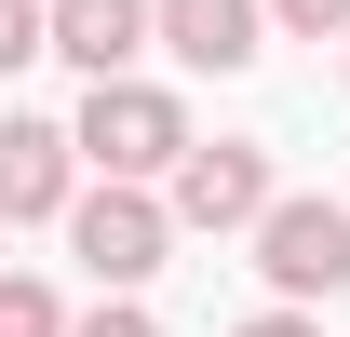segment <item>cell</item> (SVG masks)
<instances>
[{
	"label": "cell",
	"instance_id": "7c38bea8",
	"mask_svg": "<svg viewBox=\"0 0 350 337\" xmlns=\"http://www.w3.org/2000/svg\"><path fill=\"white\" fill-rule=\"evenodd\" d=\"M229 337H323V324H310L297 297H283V310H256V324H229Z\"/></svg>",
	"mask_w": 350,
	"mask_h": 337
},
{
	"label": "cell",
	"instance_id": "4fadbf2b",
	"mask_svg": "<svg viewBox=\"0 0 350 337\" xmlns=\"http://www.w3.org/2000/svg\"><path fill=\"white\" fill-rule=\"evenodd\" d=\"M337 41H350V27H337Z\"/></svg>",
	"mask_w": 350,
	"mask_h": 337
},
{
	"label": "cell",
	"instance_id": "52a82bcc",
	"mask_svg": "<svg viewBox=\"0 0 350 337\" xmlns=\"http://www.w3.org/2000/svg\"><path fill=\"white\" fill-rule=\"evenodd\" d=\"M54 54H68L81 82L135 68V54H148V0H54Z\"/></svg>",
	"mask_w": 350,
	"mask_h": 337
},
{
	"label": "cell",
	"instance_id": "ba28073f",
	"mask_svg": "<svg viewBox=\"0 0 350 337\" xmlns=\"http://www.w3.org/2000/svg\"><path fill=\"white\" fill-rule=\"evenodd\" d=\"M0 337H68V297L41 270H0Z\"/></svg>",
	"mask_w": 350,
	"mask_h": 337
},
{
	"label": "cell",
	"instance_id": "6da1fadb",
	"mask_svg": "<svg viewBox=\"0 0 350 337\" xmlns=\"http://www.w3.org/2000/svg\"><path fill=\"white\" fill-rule=\"evenodd\" d=\"M81 175H148V189H162L175 175V149H189V108H175L162 82H135V68H108V82L81 95Z\"/></svg>",
	"mask_w": 350,
	"mask_h": 337
},
{
	"label": "cell",
	"instance_id": "277c9868",
	"mask_svg": "<svg viewBox=\"0 0 350 337\" xmlns=\"http://www.w3.org/2000/svg\"><path fill=\"white\" fill-rule=\"evenodd\" d=\"M162 203H175V229H256V203H269V149L256 135H216V149H202V135H189V149H175V175H162Z\"/></svg>",
	"mask_w": 350,
	"mask_h": 337
},
{
	"label": "cell",
	"instance_id": "5b68a950",
	"mask_svg": "<svg viewBox=\"0 0 350 337\" xmlns=\"http://www.w3.org/2000/svg\"><path fill=\"white\" fill-rule=\"evenodd\" d=\"M68 189H81V135L41 122V108H0V229L68 216Z\"/></svg>",
	"mask_w": 350,
	"mask_h": 337
},
{
	"label": "cell",
	"instance_id": "8fae6325",
	"mask_svg": "<svg viewBox=\"0 0 350 337\" xmlns=\"http://www.w3.org/2000/svg\"><path fill=\"white\" fill-rule=\"evenodd\" d=\"M269 27H297V41H337V27H350V0H269Z\"/></svg>",
	"mask_w": 350,
	"mask_h": 337
},
{
	"label": "cell",
	"instance_id": "8992f818",
	"mask_svg": "<svg viewBox=\"0 0 350 337\" xmlns=\"http://www.w3.org/2000/svg\"><path fill=\"white\" fill-rule=\"evenodd\" d=\"M148 41H162L175 68L229 82V68H256V54H269V0H148Z\"/></svg>",
	"mask_w": 350,
	"mask_h": 337
},
{
	"label": "cell",
	"instance_id": "9c48e42d",
	"mask_svg": "<svg viewBox=\"0 0 350 337\" xmlns=\"http://www.w3.org/2000/svg\"><path fill=\"white\" fill-rule=\"evenodd\" d=\"M27 54H54V0H0V68H27Z\"/></svg>",
	"mask_w": 350,
	"mask_h": 337
},
{
	"label": "cell",
	"instance_id": "3957f363",
	"mask_svg": "<svg viewBox=\"0 0 350 337\" xmlns=\"http://www.w3.org/2000/svg\"><path fill=\"white\" fill-rule=\"evenodd\" d=\"M243 243H256L269 297H297V310H323V297L350 284V203H323V189H269Z\"/></svg>",
	"mask_w": 350,
	"mask_h": 337
},
{
	"label": "cell",
	"instance_id": "30bf717a",
	"mask_svg": "<svg viewBox=\"0 0 350 337\" xmlns=\"http://www.w3.org/2000/svg\"><path fill=\"white\" fill-rule=\"evenodd\" d=\"M68 337H162V324H148V297H122V284H108V297H94Z\"/></svg>",
	"mask_w": 350,
	"mask_h": 337
},
{
	"label": "cell",
	"instance_id": "7a4b0ae2",
	"mask_svg": "<svg viewBox=\"0 0 350 337\" xmlns=\"http://www.w3.org/2000/svg\"><path fill=\"white\" fill-rule=\"evenodd\" d=\"M162 243H175V203L148 189V175H94V189H68V256H81L94 284H148L162 270Z\"/></svg>",
	"mask_w": 350,
	"mask_h": 337
}]
</instances>
